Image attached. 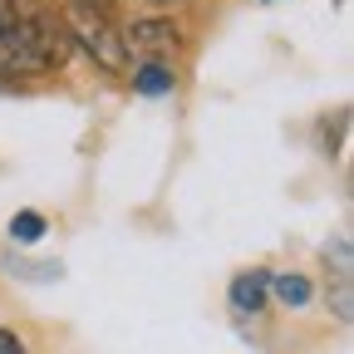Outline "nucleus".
I'll list each match as a JSON object with an SVG mask.
<instances>
[{
    "label": "nucleus",
    "instance_id": "obj_1",
    "mask_svg": "<svg viewBox=\"0 0 354 354\" xmlns=\"http://www.w3.org/2000/svg\"><path fill=\"white\" fill-rule=\"evenodd\" d=\"M64 64L59 25L30 0H0V74H50Z\"/></svg>",
    "mask_w": 354,
    "mask_h": 354
},
{
    "label": "nucleus",
    "instance_id": "obj_2",
    "mask_svg": "<svg viewBox=\"0 0 354 354\" xmlns=\"http://www.w3.org/2000/svg\"><path fill=\"white\" fill-rule=\"evenodd\" d=\"M69 35L79 39V50H84V55H94L109 74H123V69H128L123 35L104 20L99 6H84V0H74V6H69Z\"/></svg>",
    "mask_w": 354,
    "mask_h": 354
},
{
    "label": "nucleus",
    "instance_id": "obj_3",
    "mask_svg": "<svg viewBox=\"0 0 354 354\" xmlns=\"http://www.w3.org/2000/svg\"><path fill=\"white\" fill-rule=\"evenodd\" d=\"M118 35H123V55H133L138 64H148V59L167 64L177 50H183V30H177L172 20H162V15L133 20V25H128V30H118Z\"/></svg>",
    "mask_w": 354,
    "mask_h": 354
},
{
    "label": "nucleus",
    "instance_id": "obj_4",
    "mask_svg": "<svg viewBox=\"0 0 354 354\" xmlns=\"http://www.w3.org/2000/svg\"><path fill=\"white\" fill-rule=\"evenodd\" d=\"M266 300H271V271H241L232 281V310L236 315H256Z\"/></svg>",
    "mask_w": 354,
    "mask_h": 354
},
{
    "label": "nucleus",
    "instance_id": "obj_5",
    "mask_svg": "<svg viewBox=\"0 0 354 354\" xmlns=\"http://www.w3.org/2000/svg\"><path fill=\"white\" fill-rule=\"evenodd\" d=\"M325 266H335V310H339V320L349 325V236H335L330 246H325Z\"/></svg>",
    "mask_w": 354,
    "mask_h": 354
},
{
    "label": "nucleus",
    "instance_id": "obj_6",
    "mask_svg": "<svg viewBox=\"0 0 354 354\" xmlns=\"http://www.w3.org/2000/svg\"><path fill=\"white\" fill-rule=\"evenodd\" d=\"M172 64H158V59H148V64H138L133 69V88L138 94H148V99H158V94H172Z\"/></svg>",
    "mask_w": 354,
    "mask_h": 354
},
{
    "label": "nucleus",
    "instance_id": "obj_7",
    "mask_svg": "<svg viewBox=\"0 0 354 354\" xmlns=\"http://www.w3.org/2000/svg\"><path fill=\"white\" fill-rule=\"evenodd\" d=\"M271 295H276L281 305L300 310V305H310V295H315V286H310V276L290 271V276H271Z\"/></svg>",
    "mask_w": 354,
    "mask_h": 354
},
{
    "label": "nucleus",
    "instance_id": "obj_8",
    "mask_svg": "<svg viewBox=\"0 0 354 354\" xmlns=\"http://www.w3.org/2000/svg\"><path fill=\"white\" fill-rule=\"evenodd\" d=\"M44 227H50V221H44L39 212H15V216H10V241H20V246H35V241L44 236Z\"/></svg>",
    "mask_w": 354,
    "mask_h": 354
},
{
    "label": "nucleus",
    "instance_id": "obj_9",
    "mask_svg": "<svg viewBox=\"0 0 354 354\" xmlns=\"http://www.w3.org/2000/svg\"><path fill=\"white\" fill-rule=\"evenodd\" d=\"M0 354H30V349H25V339L15 330H0Z\"/></svg>",
    "mask_w": 354,
    "mask_h": 354
},
{
    "label": "nucleus",
    "instance_id": "obj_10",
    "mask_svg": "<svg viewBox=\"0 0 354 354\" xmlns=\"http://www.w3.org/2000/svg\"><path fill=\"white\" fill-rule=\"evenodd\" d=\"M84 6H99V10H104V6H113V0H84Z\"/></svg>",
    "mask_w": 354,
    "mask_h": 354
},
{
    "label": "nucleus",
    "instance_id": "obj_11",
    "mask_svg": "<svg viewBox=\"0 0 354 354\" xmlns=\"http://www.w3.org/2000/svg\"><path fill=\"white\" fill-rule=\"evenodd\" d=\"M153 6H167V0H153Z\"/></svg>",
    "mask_w": 354,
    "mask_h": 354
}]
</instances>
